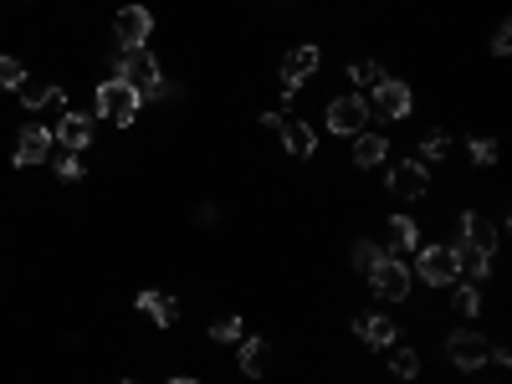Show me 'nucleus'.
I'll return each instance as SVG.
<instances>
[{
	"mask_svg": "<svg viewBox=\"0 0 512 384\" xmlns=\"http://www.w3.org/2000/svg\"><path fill=\"white\" fill-rule=\"evenodd\" d=\"M390 154H395V144H390V134H379V128H364V134L349 139V164L359 169V175L384 169V164H390Z\"/></svg>",
	"mask_w": 512,
	"mask_h": 384,
	"instance_id": "13",
	"label": "nucleus"
},
{
	"mask_svg": "<svg viewBox=\"0 0 512 384\" xmlns=\"http://www.w3.org/2000/svg\"><path fill=\"white\" fill-rule=\"evenodd\" d=\"M384 354H390V374L395 379H420V349L415 344H390Z\"/></svg>",
	"mask_w": 512,
	"mask_h": 384,
	"instance_id": "25",
	"label": "nucleus"
},
{
	"mask_svg": "<svg viewBox=\"0 0 512 384\" xmlns=\"http://www.w3.org/2000/svg\"><path fill=\"white\" fill-rule=\"evenodd\" d=\"M446 359H451L456 374H482L487 369V338H482V328H472V323L451 328L446 333Z\"/></svg>",
	"mask_w": 512,
	"mask_h": 384,
	"instance_id": "8",
	"label": "nucleus"
},
{
	"mask_svg": "<svg viewBox=\"0 0 512 384\" xmlns=\"http://www.w3.org/2000/svg\"><path fill=\"white\" fill-rule=\"evenodd\" d=\"M446 154H451V134H446V128H436V134H425V139L415 144V159H420L425 169L446 164Z\"/></svg>",
	"mask_w": 512,
	"mask_h": 384,
	"instance_id": "24",
	"label": "nucleus"
},
{
	"mask_svg": "<svg viewBox=\"0 0 512 384\" xmlns=\"http://www.w3.org/2000/svg\"><path fill=\"white\" fill-rule=\"evenodd\" d=\"M246 338V318L241 313H221L216 323H210V344H241Z\"/></svg>",
	"mask_w": 512,
	"mask_h": 384,
	"instance_id": "26",
	"label": "nucleus"
},
{
	"mask_svg": "<svg viewBox=\"0 0 512 384\" xmlns=\"http://www.w3.org/2000/svg\"><path fill=\"white\" fill-rule=\"evenodd\" d=\"M477 384H497V379H482V374H477Z\"/></svg>",
	"mask_w": 512,
	"mask_h": 384,
	"instance_id": "34",
	"label": "nucleus"
},
{
	"mask_svg": "<svg viewBox=\"0 0 512 384\" xmlns=\"http://www.w3.org/2000/svg\"><path fill=\"white\" fill-rule=\"evenodd\" d=\"M236 369L246 379H267V369H272V338H241V344H236Z\"/></svg>",
	"mask_w": 512,
	"mask_h": 384,
	"instance_id": "18",
	"label": "nucleus"
},
{
	"mask_svg": "<svg viewBox=\"0 0 512 384\" xmlns=\"http://www.w3.org/2000/svg\"><path fill=\"white\" fill-rule=\"evenodd\" d=\"M384 231H390L384 251H395V256H410V251L420 246V221H415V216H400V210H395V216L384 221Z\"/></svg>",
	"mask_w": 512,
	"mask_h": 384,
	"instance_id": "21",
	"label": "nucleus"
},
{
	"mask_svg": "<svg viewBox=\"0 0 512 384\" xmlns=\"http://www.w3.org/2000/svg\"><path fill=\"white\" fill-rule=\"evenodd\" d=\"M21 82H26V62L6 52V57H0V93H16Z\"/></svg>",
	"mask_w": 512,
	"mask_h": 384,
	"instance_id": "30",
	"label": "nucleus"
},
{
	"mask_svg": "<svg viewBox=\"0 0 512 384\" xmlns=\"http://www.w3.org/2000/svg\"><path fill=\"white\" fill-rule=\"evenodd\" d=\"M461 246H477V251H487V256H497V246H502V236H507V210L502 216H482V210H461Z\"/></svg>",
	"mask_w": 512,
	"mask_h": 384,
	"instance_id": "11",
	"label": "nucleus"
},
{
	"mask_svg": "<svg viewBox=\"0 0 512 384\" xmlns=\"http://www.w3.org/2000/svg\"><path fill=\"white\" fill-rule=\"evenodd\" d=\"M384 190H390L395 200L415 205L431 195V169H425L420 159H395V164H384Z\"/></svg>",
	"mask_w": 512,
	"mask_h": 384,
	"instance_id": "9",
	"label": "nucleus"
},
{
	"mask_svg": "<svg viewBox=\"0 0 512 384\" xmlns=\"http://www.w3.org/2000/svg\"><path fill=\"white\" fill-rule=\"evenodd\" d=\"M507 52H512V26L497 21V26H492V57H507Z\"/></svg>",
	"mask_w": 512,
	"mask_h": 384,
	"instance_id": "31",
	"label": "nucleus"
},
{
	"mask_svg": "<svg viewBox=\"0 0 512 384\" xmlns=\"http://www.w3.org/2000/svg\"><path fill=\"white\" fill-rule=\"evenodd\" d=\"M451 246H456L461 282H477V287H487V282H492V262H497V256H487V251H477V246H461V241H451Z\"/></svg>",
	"mask_w": 512,
	"mask_h": 384,
	"instance_id": "20",
	"label": "nucleus"
},
{
	"mask_svg": "<svg viewBox=\"0 0 512 384\" xmlns=\"http://www.w3.org/2000/svg\"><path fill=\"white\" fill-rule=\"evenodd\" d=\"M47 159H52V169H57V180H67V185H77L82 175H88L82 154H72V149H57V154H47Z\"/></svg>",
	"mask_w": 512,
	"mask_h": 384,
	"instance_id": "28",
	"label": "nucleus"
},
{
	"mask_svg": "<svg viewBox=\"0 0 512 384\" xmlns=\"http://www.w3.org/2000/svg\"><path fill=\"white\" fill-rule=\"evenodd\" d=\"M369 292L379 297V303H410V292H415V272H410V256H395V251H384L379 262L364 272Z\"/></svg>",
	"mask_w": 512,
	"mask_h": 384,
	"instance_id": "3",
	"label": "nucleus"
},
{
	"mask_svg": "<svg viewBox=\"0 0 512 384\" xmlns=\"http://www.w3.org/2000/svg\"><path fill=\"white\" fill-rule=\"evenodd\" d=\"M47 154H52V128L31 118L21 134H16V154H11V164H16V169H31V164H47Z\"/></svg>",
	"mask_w": 512,
	"mask_h": 384,
	"instance_id": "16",
	"label": "nucleus"
},
{
	"mask_svg": "<svg viewBox=\"0 0 512 384\" xmlns=\"http://www.w3.org/2000/svg\"><path fill=\"white\" fill-rule=\"evenodd\" d=\"M149 36H154V11H149V6H139V0L118 6V16H113V47H118V52L149 47Z\"/></svg>",
	"mask_w": 512,
	"mask_h": 384,
	"instance_id": "10",
	"label": "nucleus"
},
{
	"mask_svg": "<svg viewBox=\"0 0 512 384\" xmlns=\"http://www.w3.org/2000/svg\"><path fill=\"white\" fill-rule=\"evenodd\" d=\"M93 134H98L93 113L62 108V118H57V128H52V144H62V149H72V154H88V149H93Z\"/></svg>",
	"mask_w": 512,
	"mask_h": 384,
	"instance_id": "14",
	"label": "nucleus"
},
{
	"mask_svg": "<svg viewBox=\"0 0 512 384\" xmlns=\"http://www.w3.org/2000/svg\"><path fill=\"white\" fill-rule=\"evenodd\" d=\"M379 256H384V246H379L374 236H359V241L349 246V267H354V272L364 277V272H369V267L379 262Z\"/></svg>",
	"mask_w": 512,
	"mask_h": 384,
	"instance_id": "27",
	"label": "nucleus"
},
{
	"mask_svg": "<svg viewBox=\"0 0 512 384\" xmlns=\"http://www.w3.org/2000/svg\"><path fill=\"white\" fill-rule=\"evenodd\" d=\"M277 139H282V149L297 159V164H308V159H318V128L308 123V118H282L277 123Z\"/></svg>",
	"mask_w": 512,
	"mask_h": 384,
	"instance_id": "15",
	"label": "nucleus"
},
{
	"mask_svg": "<svg viewBox=\"0 0 512 384\" xmlns=\"http://www.w3.org/2000/svg\"><path fill=\"white\" fill-rule=\"evenodd\" d=\"M16 98H21V108L26 113H41V108H67V88H62V82H21V88H16Z\"/></svg>",
	"mask_w": 512,
	"mask_h": 384,
	"instance_id": "19",
	"label": "nucleus"
},
{
	"mask_svg": "<svg viewBox=\"0 0 512 384\" xmlns=\"http://www.w3.org/2000/svg\"><path fill=\"white\" fill-rule=\"evenodd\" d=\"M118 384H139V379H118Z\"/></svg>",
	"mask_w": 512,
	"mask_h": 384,
	"instance_id": "35",
	"label": "nucleus"
},
{
	"mask_svg": "<svg viewBox=\"0 0 512 384\" xmlns=\"http://www.w3.org/2000/svg\"><path fill=\"white\" fill-rule=\"evenodd\" d=\"M446 303H451V313H456V318H482L487 297H482V287H477V282H451V287H446Z\"/></svg>",
	"mask_w": 512,
	"mask_h": 384,
	"instance_id": "22",
	"label": "nucleus"
},
{
	"mask_svg": "<svg viewBox=\"0 0 512 384\" xmlns=\"http://www.w3.org/2000/svg\"><path fill=\"white\" fill-rule=\"evenodd\" d=\"M466 154H472L477 169H492L497 164V139L492 134H472V139H466Z\"/></svg>",
	"mask_w": 512,
	"mask_h": 384,
	"instance_id": "29",
	"label": "nucleus"
},
{
	"mask_svg": "<svg viewBox=\"0 0 512 384\" xmlns=\"http://www.w3.org/2000/svg\"><path fill=\"white\" fill-rule=\"evenodd\" d=\"M344 77H349V88H354V93H369L374 82L384 77V62H379V57H354V62L344 67Z\"/></svg>",
	"mask_w": 512,
	"mask_h": 384,
	"instance_id": "23",
	"label": "nucleus"
},
{
	"mask_svg": "<svg viewBox=\"0 0 512 384\" xmlns=\"http://www.w3.org/2000/svg\"><path fill=\"white\" fill-rule=\"evenodd\" d=\"M113 77H123L144 103H154L159 82H164V67H159V57H154L149 47H134V52H118V57H113Z\"/></svg>",
	"mask_w": 512,
	"mask_h": 384,
	"instance_id": "5",
	"label": "nucleus"
},
{
	"mask_svg": "<svg viewBox=\"0 0 512 384\" xmlns=\"http://www.w3.org/2000/svg\"><path fill=\"white\" fill-rule=\"evenodd\" d=\"M139 108H144V98H139L134 88H128L123 77H103L98 88H93V113H98V118H108L113 128H128V123L139 118Z\"/></svg>",
	"mask_w": 512,
	"mask_h": 384,
	"instance_id": "6",
	"label": "nucleus"
},
{
	"mask_svg": "<svg viewBox=\"0 0 512 384\" xmlns=\"http://www.w3.org/2000/svg\"><path fill=\"white\" fill-rule=\"evenodd\" d=\"M164 384H200L195 374H175V379H164Z\"/></svg>",
	"mask_w": 512,
	"mask_h": 384,
	"instance_id": "33",
	"label": "nucleus"
},
{
	"mask_svg": "<svg viewBox=\"0 0 512 384\" xmlns=\"http://www.w3.org/2000/svg\"><path fill=\"white\" fill-rule=\"evenodd\" d=\"M134 308H139L154 328H175V323H180V303H175L169 292H154V287H144V292L134 297Z\"/></svg>",
	"mask_w": 512,
	"mask_h": 384,
	"instance_id": "17",
	"label": "nucleus"
},
{
	"mask_svg": "<svg viewBox=\"0 0 512 384\" xmlns=\"http://www.w3.org/2000/svg\"><path fill=\"white\" fill-rule=\"evenodd\" d=\"M313 77H323V47H318V41H297V47H287V52H282V62H277V82H282V113H292L297 93H303Z\"/></svg>",
	"mask_w": 512,
	"mask_h": 384,
	"instance_id": "1",
	"label": "nucleus"
},
{
	"mask_svg": "<svg viewBox=\"0 0 512 384\" xmlns=\"http://www.w3.org/2000/svg\"><path fill=\"white\" fill-rule=\"evenodd\" d=\"M364 98H369V118H384V123H410L415 118V88L405 77H379Z\"/></svg>",
	"mask_w": 512,
	"mask_h": 384,
	"instance_id": "4",
	"label": "nucleus"
},
{
	"mask_svg": "<svg viewBox=\"0 0 512 384\" xmlns=\"http://www.w3.org/2000/svg\"><path fill=\"white\" fill-rule=\"evenodd\" d=\"M415 282L431 287V292H446L451 282H461V267H456V246L451 241H420L415 246V262H410Z\"/></svg>",
	"mask_w": 512,
	"mask_h": 384,
	"instance_id": "2",
	"label": "nucleus"
},
{
	"mask_svg": "<svg viewBox=\"0 0 512 384\" xmlns=\"http://www.w3.org/2000/svg\"><path fill=\"white\" fill-rule=\"evenodd\" d=\"M354 338H364V344L374 349V354H384L390 344H400V318H390V313H379V308H364V313H354Z\"/></svg>",
	"mask_w": 512,
	"mask_h": 384,
	"instance_id": "12",
	"label": "nucleus"
},
{
	"mask_svg": "<svg viewBox=\"0 0 512 384\" xmlns=\"http://www.w3.org/2000/svg\"><path fill=\"white\" fill-rule=\"evenodd\" d=\"M323 128L333 139H354V134H364L369 128V98L364 93H333L328 98V108H323Z\"/></svg>",
	"mask_w": 512,
	"mask_h": 384,
	"instance_id": "7",
	"label": "nucleus"
},
{
	"mask_svg": "<svg viewBox=\"0 0 512 384\" xmlns=\"http://www.w3.org/2000/svg\"><path fill=\"white\" fill-rule=\"evenodd\" d=\"M195 221H200V226H216V221H221V210H216V205H200V210H195Z\"/></svg>",
	"mask_w": 512,
	"mask_h": 384,
	"instance_id": "32",
	"label": "nucleus"
}]
</instances>
